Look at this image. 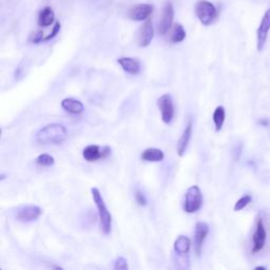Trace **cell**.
<instances>
[{
    "mask_svg": "<svg viewBox=\"0 0 270 270\" xmlns=\"http://www.w3.org/2000/svg\"><path fill=\"white\" fill-rule=\"evenodd\" d=\"M153 12V5L148 3H140L132 6L128 12V16L131 21H144L149 19Z\"/></svg>",
    "mask_w": 270,
    "mask_h": 270,
    "instance_id": "obj_11",
    "label": "cell"
},
{
    "mask_svg": "<svg viewBox=\"0 0 270 270\" xmlns=\"http://www.w3.org/2000/svg\"><path fill=\"white\" fill-rule=\"evenodd\" d=\"M209 233L208 224L204 222L196 223L195 232H194V251L197 256L201 255L204 242H205Z\"/></svg>",
    "mask_w": 270,
    "mask_h": 270,
    "instance_id": "obj_12",
    "label": "cell"
},
{
    "mask_svg": "<svg viewBox=\"0 0 270 270\" xmlns=\"http://www.w3.org/2000/svg\"><path fill=\"white\" fill-rule=\"evenodd\" d=\"M267 239V232L264 223L262 219H258L255 225V230L252 235V253H258L264 248Z\"/></svg>",
    "mask_w": 270,
    "mask_h": 270,
    "instance_id": "obj_9",
    "label": "cell"
},
{
    "mask_svg": "<svg viewBox=\"0 0 270 270\" xmlns=\"http://www.w3.org/2000/svg\"><path fill=\"white\" fill-rule=\"evenodd\" d=\"M174 252L177 255H187L191 248V241L186 235H180L174 242Z\"/></svg>",
    "mask_w": 270,
    "mask_h": 270,
    "instance_id": "obj_19",
    "label": "cell"
},
{
    "mask_svg": "<svg viewBox=\"0 0 270 270\" xmlns=\"http://www.w3.org/2000/svg\"><path fill=\"white\" fill-rule=\"evenodd\" d=\"M141 159L148 163H159L165 159V154L161 149L148 148L143 151L141 154Z\"/></svg>",
    "mask_w": 270,
    "mask_h": 270,
    "instance_id": "obj_18",
    "label": "cell"
},
{
    "mask_svg": "<svg viewBox=\"0 0 270 270\" xmlns=\"http://www.w3.org/2000/svg\"><path fill=\"white\" fill-rule=\"evenodd\" d=\"M174 19V6L172 2L166 1L163 6L162 15L160 17L159 24H157V32L160 35H166L172 28Z\"/></svg>",
    "mask_w": 270,
    "mask_h": 270,
    "instance_id": "obj_5",
    "label": "cell"
},
{
    "mask_svg": "<svg viewBox=\"0 0 270 270\" xmlns=\"http://www.w3.org/2000/svg\"><path fill=\"white\" fill-rule=\"evenodd\" d=\"M61 28H62V24L59 21H56L53 29H52V32L50 33V34L48 36H45L43 42H49V41H52V39L55 38L57 36V34L59 33V31H61Z\"/></svg>",
    "mask_w": 270,
    "mask_h": 270,
    "instance_id": "obj_24",
    "label": "cell"
},
{
    "mask_svg": "<svg viewBox=\"0 0 270 270\" xmlns=\"http://www.w3.org/2000/svg\"><path fill=\"white\" fill-rule=\"evenodd\" d=\"M203 194L199 186H191L188 188L184 201V211L187 213H195L199 211L203 205Z\"/></svg>",
    "mask_w": 270,
    "mask_h": 270,
    "instance_id": "obj_4",
    "label": "cell"
},
{
    "mask_svg": "<svg viewBox=\"0 0 270 270\" xmlns=\"http://www.w3.org/2000/svg\"><path fill=\"white\" fill-rule=\"evenodd\" d=\"M4 179H5V175H4V174H2V175H1V181H3Z\"/></svg>",
    "mask_w": 270,
    "mask_h": 270,
    "instance_id": "obj_28",
    "label": "cell"
},
{
    "mask_svg": "<svg viewBox=\"0 0 270 270\" xmlns=\"http://www.w3.org/2000/svg\"><path fill=\"white\" fill-rule=\"evenodd\" d=\"M54 21H55L54 11L52 10L50 6H45L44 9H42L41 12H39L38 21H37L39 27H42V28L50 27V25L54 22Z\"/></svg>",
    "mask_w": 270,
    "mask_h": 270,
    "instance_id": "obj_17",
    "label": "cell"
},
{
    "mask_svg": "<svg viewBox=\"0 0 270 270\" xmlns=\"http://www.w3.org/2000/svg\"><path fill=\"white\" fill-rule=\"evenodd\" d=\"M225 118H226L225 108L222 106L216 107V109L213 112V123H214L215 130L217 131V132L222 130L223 125H224V123H225Z\"/></svg>",
    "mask_w": 270,
    "mask_h": 270,
    "instance_id": "obj_21",
    "label": "cell"
},
{
    "mask_svg": "<svg viewBox=\"0 0 270 270\" xmlns=\"http://www.w3.org/2000/svg\"><path fill=\"white\" fill-rule=\"evenodd\" d=\"M92 197L98 210V219H100V227L104 234H109L112 229V215L108 210L106 204H104V197L101 193V191L97 188L91 189Z\"/></svg>",
    "mask_w": 270,
    "mask_h": 270,
    "instance_id": "obj_2",
    "label": "cell"
},
{
    "mask_svg": "<svg viewBox=\"0 0 270 270\" xmlns=\"http://www.w3.org/2000/svg\"><path fill=\"white\" fill-rule=\"evenodd\" d=\"M252 201V197L251 195H249V194H246V195H244L242 196L241 199L235 203V205H234V211H241V210H243L245 207H247L250 203H251Z\"/></svg>",
    "mask_w": 270,
    "mask_h": 270,
    "instance_id": "obj_23",
    "label": "cell"
},
{
    "mask_svg": "<svg viewBox=\"0 0 270 270\" xmlns=\"http://www.w3.org/2000/svg\"><path fill=\"white\" fill-rule=\"evenodd\" d=\"M36 164L37 165H41V166H52V165H54L55 163V160L53 156H51L47 153H43V154H41L39 156H37V159L35 160Z\"/></svg>",
    "mask_w": 270,
    "mask_h": 270,
    "instance_id": "obj_22",
    "label": "cell"
},
{
    "mask_svg": "<svg viewBox=\"0 0 270 270\" xmlns=\"http://www.w3.org/2000/svg\"><path fill=\"white\" fill-rule=\"evenodd\" d=\"M117 63L122 69L130 75H137L141 72V62L138 59L132 57H121L117 59Z\"/></svg>",
    "mask_w": 270,
    "mask_h": 270,
    "instance_id": "obj_14",
    "label": "cell"
},
{
    "mask_svg": "<svg viewBox=\"0 0 270 270\" xmlns=\"http://www.w3.org/2000/svg\"><path fill=\"white\" fill-rule=\"evenodd\" d=\"M270 32V8L265 12L261 23L256 31V49L259 52L263 51L267 42V38Z\"/></svg>",
    "mask_w": 270,
    "mask_h": 270,
    "instance_id": "obj_8",
    "label": "cell"
},
{
    "mask_svg": "<svg viewBox=\"0 0 270 270\" xmlns=\"http://www.w3.org/2000/svg\"><path fill=\"white\" fill-rule=\"evenodd\" d=\"M111 148L108 146L100 147L97 145H90L83 150V157L89 163L97 162L98 160L106 159L111 154Z\"/></svg>",
    "mask_w": 270,
    "mask_h": 270,
    "instance_id": "obj_7",
    "label": "cell"
},
{
    "mask_svg": "<svg viewBox=\"0 0 270 270\" xmlns=\"http://www.w3.org/2000/svg\"><path fill=\"white\" fill-rule=\"evenodd\" d=\"M68 137V131L62 124H50L36 133V142L42 145H61Z\"/></svg>",
    "mask_w": 270,
    "mask_h": 270,
    "instance_id": "obj_1",
    "label": "cell"
},
{
    "mask_svg": "<svg viewBox=\"0 0 270 270\" xmlns=\"http://www.w3.org/2000/svg\"><path fill=\"white\" fill-rule=\"evenodd\" d=\"M157 107H159L162 115V121L165 124H170L174 117V104L172 96L169 93L162 95L157 100Z\"/></svg>",
    "mask_w": 270,
    "mask_h": 270,
    "instance_id": "obj_6",
    "label": "cell"
},
{
    "mask_svg": "<svg viewBox=\"0 0 270 270\" xmlns=\"http://www.w3.org/2000/svg\"><path fill=\"white\" fill-rule=\"evenodd\" d=\"M195 15L204 25H211L219 18L216 6L208 0H199L195 4Z\"/></svg>",
    "mask_w": 270,
    "mask_h": 270,
    "instance_id": "obj_3",
    "label": "cell"
},
{
    "mask_svg": "<svg viewBox=\"0 0 270 270\" xmlns=\"http://www.w3.org/2000/svg\"><path fill=\"white\" fill-rule=\"evenodd\" d=\"M154 37V29H153V24L151 19H147L146 22H145L140 31H138V35H137V43L140 47L142 48H146L152 42V39Z\"/></svg>",
    "mask_w": 270,
    "mask_h": 270,
    "instance_id": "obj_13",
    "label": "cell"
},
{
    "mask_svg": "<svg viewBox=\"0 0 270 270\" xmlns=\"http://www.w3.org/2000/svg\"><path fill=\"white\" fill-rule=\"evenodd\" d=\"M42 213V209L35 205H28L19 208L16 212V219L22 223H30L36 221Z\"/></svg>",
    "mask_w": 270,
    "mask_h": 270,
    "instance_id": "obj_10",
    "label": "cell"
},
{
    "mask_svg": "<svg viewBox=\"0 0 270 270\" xmlns=\"http://www.w3.org/2000/svg\"><path fill=\"white\" fill-rule=\"evenodd\" d=\"M192 129H193V123L190 120L187 124L185 130L183 131L179 142H177V154H179V156H183L185 154L188 144L191 140V135H192Z\"/></svg>",
    "mask_w": 270,
    "mask_h": 270,
    "instance_id": "obj_15",
    "label": "cell"
},
{
    "mask_svg": "<svg viewBox=\"0 0 270 270\" xmlns=\"http://www.w3.org/2000/svg\"><path fill=\"white\" fill-rule=\"evenodd\" d=\"M186 38V31L184 29L181 23H175L173 27L171 28L170 32V41L173 43H179L185 41Z\"/></svg>",
    "mask_w": 270,
    "mask_h": 270,
    "instance_id": "obj_20",
    "label": "cell"
},
{
    "mask_svg": "<svg viewBox=\"0 0 270 270\" xmlns=\"http://www.w3.org/2000/svg\"><path fill=\"white\" fill-rule=\"evenodd\" d=\"M62 107L70 114H81L84 111V106L82 102L75 98H64L62 102Z\"/></svg>",
    "mask_w": 270,
    "mask_h": 270,
    "instance_id": "obj_16",
    "label": "cell"
},
{
    "mask_svg": "<svg viewBox=\"0 0 270 270\" xmlns=\"http://www.w3.org/2000/svg\"><path fill=\"white\" fill-rule=\"evenodd\" d=\"M134 196H135V201H136V203L138 204V205L143 206V207L147 205V199H146V197H145V195L141 192L140 190L135 191Z\"/></svg>",
    "mask_w": 270,
    "mask_h": 270,
    "instance_id": "obj_27",
    "label": "cell"
},
{
    "mask_svg": "<svg viewBox=\"0 0 270 270\" xmlns=\"http://www.w3.org/2000/svg\"><path fill=\"white\" fill-rule=\"evenodd\" d=\"M255 269H266L265 267H255Z\"/></svg>",
    "mask_w": 270,
    "mask_h": 270,
    "instance_id": "obj_29",
    "label": "cell"
},
{
    "mask_svg": "<svg viewBox=\"0 0 270 270\" xmlns=\"http://www.w3.org/2000/svg\"><path fill=\"white\" fill-rule=\"evenodd\" d=\"M114 269L115 270H127L128 269L127 260L125 258H123V256L117 258L115 263H114Z\"/></svg>",
    "mask_w": 270,
    "mask_h": 270,
    "instance_id": "obj_25",
    "label": "cell"
},
{
    "mask_svg": "<svg viewBox=\"0 0 270 270\" xmlns=\"http://www.w3.org/2000/svg\"><path fill=\"white\" fill-rule=\"evenodd\" d=\"M43 32L42 31H36V32H33L32 35L30 36V42H33V43H39L43 42Z\"/></svg>",
    "mask_w": 270,
    "mask_h": 270,
    "instance_id": "obj_26",
    "label": "cell"
}]
</instances>
